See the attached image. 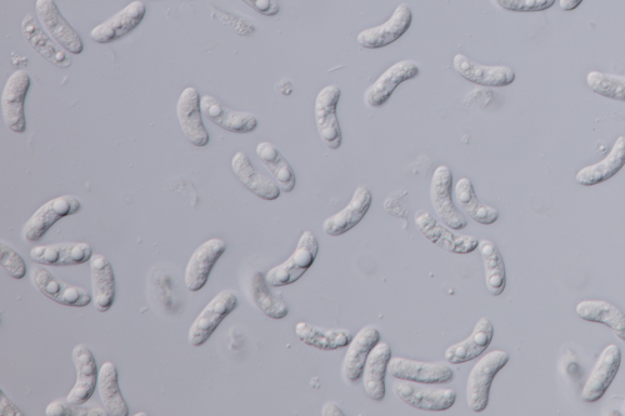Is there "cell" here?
<instances>
[{
  "instance_id": "d4e9b609",
  "label": "cell",
  "mask_w": 625,
  "mask_h": 416,
  "mask_svg": "<svg viewBox=\"0 0 625 416\" xmlns=\"http://www.w3.org/2000/svg\"><path fill=\"white\" fill-rule=\"evenodd\" d=\"M22 33L34 52L38 53L47 62L60 69L72 67V59L65 52V49L58 47V43L55 44V40L49 38V35L44 32L32 14L25 15L22 22Z\"/></svg>"
},
{
  "instance_id": "4316f807",
  "label": "cell",
  "mask_w": 625,
  "mask_h": 416,
  "mask_svg": "<svg viewBox=\"0 0 625 416\" xmlns=\"http://www.w3.org/2000/svg\"><path fill=\"white\" fill-rule=\"evenodd\" d=\"M392 359V350L387 343H378L370 352L365 363L363 372V387L365 393L374 402H383L387 388H385V377H387L388 365Z\"/></svg>"
},
{
  "instance_id": "5b68a950",
  "label": "cell",
  "mask_w": 625,
  "mask_h": 416,
  "mask_svg": "<svg viewBox=\"0 0 625 416\" xmlns=\"http://www.w3.org/2000/svg\"><path fill=\"white\" fill-rule=\"evenodd\" d=\"M424 385L400 380L393 385V392L404 404L423 412H445L457 402V393L453 389H434Z\"/></svg>"
},
{
  "instance_id": "6da1fadb",
  "label": "cell",
  "mask_w": 625,
  "mask_h": 416,
  "mask_svg": "<svg viewBox=\"0 0 625 416\" xmlns=\"http://www.w3.org/2000/svg\"><path fill=\"white\" fill-rule=\"evenodd\" d=\"M319 244L310 230H305L300 237L297 248L283 264L269 270L265 279L270 287L280 288L298 282L308 272L317 259Z\"/></svg>"
},
{
  "instance_id": "5bb4252c",
  "label": "cell",
  "mask_w": 625,
  "mask_h": 416,
  "mask_svg": "<svg viewBox=\"0 0 625 416\" xmlns=\"http://www.w3.org/2000/svg\"><path fill=\"white\" fill-rule=\"evenodd\" d=\"M620 363H622V353H620L618 345H608L600 354L587 383L584 385L582 392L584 402L595 403L603 398L610 384L617 377Z\"/></svg>"
},
{
  "instance_id": "f1b7e54d",
  "label": "cell",
  "mask_w": 625,
  "mask_h": 416,
  "mask_svg": "<svg viewBox=\"0 0 625 416\" xmlns=\"http://www.w3.org/2000/svg\"><path fill=\"white\" fill-rule=\"evenodd\" d=\"M92 272L93 303L99 313H107L115 299V275L112 264L103 254H93L89 260Z\"/></svg>"
},
{
  "instance_id": "ba28073f",
  "label": "cell",
  "mask_w": 625,
  "mask_h": 416,
  "mask_svg": "<svg viewBox=\"0 0 625 416\" xmlns=\"http://www.w3.org/2000/svg\"><path fill=\"white\" fill-rule=\"evenodd\" d=\"M453 174L447 165H440L434 170L432 184H430V200L440 222L453 230L467 228V220L455 207L452 198Z\"/></svg>"
},
{
  "instance_id": "ab89813d",
  "label": "cell",
  "mask_w": 625,
  "mask_h": 416,
  "mask_svg": "<svg viewBox=\"0 0 625 416\" xmlns=\"http://www.w3.org/2000/svg\"><path fill=\"white\" fill-rule=\"evenodd\" d=\"M47 416H105L109 415L107 410L100 408H84L82 405L70 404L68 402H53L45 409Z\"/></svg>"
},
{
  "instance_id": "7402d4cb",
  "label": "cell",
  "mask_w": 625,
  "mask_h": 416,
  "mask_svg": "<svg viewBox=\"0 0 625 416\" xmlns=\"http://www.w3.org/2000/svg\"><path fill=\"white\" fill-rule=\"evenodd\" d=\"M453 65L460 77L470 83L485 85V87H508L515 80L512 68L504 67V65L489 67V65L478 64L463 54L455 55Z\"/></svg>"
},
{
  "instance_id": "44dd1931",
  "label": "cell",
  "mask_w": 625,
  "mask_h": 416,
  "mask_svg": "<svg viewBox=\"0 0 625 416\" xmlns=\"http://www.w3.org/2000/svg\"><path fill=\"white\" fill-rule=\"evenodd\" d=\"M372 202V193L369 192V189L364 185H359L347 207L325 220L323 223L325 234L330 235V237H340V235L357 227L369 212Z\"/></svg>"
},
{
  "instance_id": "30bf717a",
  "label": "cell",
  "mask_w": 625,
  "mask_h": 416,
  "mask_svg": "<svg viewBox=\"0 0 625 416\" xmlns=\"http://www.w3.org/2000/svg\"><path fill=\"white\" fill-rule=\"evenodd\" d=\"M388 372L397 380L425 385L449 384L455 378L454 370L447 364L424 363L405 358L390 359Z\"/></svg>"
},
{
  "instance_id": "8992f818",
  "label": "cell",
  "mask_w": 625,
  "mask_h": 416,
  "mask_svg": "<svg viewBox=\"0 0 625 416\" xmlns=\"http://www.w3.org/2000/svg\"><path fill=\"white\" fill-rule=\"evenodd\" d=\"M342 95L338 85L332 84L323 88L315 99V124L320 140L330 150H337L342 145L343 134L337 117V108Z\"/></svg>"
},
{
  "instance_id": "f6af8a7d",
  "label": "cell",
  "mask_w": 625,
  "mask_h": 416,
  "mask_svg": "<svg viewBox=\"0 0 625 416\" xmlns=\"http://www.w3.org/2000/svg\"><path fill=\"white\" fill-rule=\"evenodd\" d=\"M582 3L583 0H559L560 9L564 10V12H572Z\"/></svg>"
},
{
  "instance_id": "e575fe53",
  "label": "cell",
  "mask_w": 625,
  "mask_h": 416,
  "mask_svg": "<svg viewBox=\"0 0 625 416\" xmlns=\"http://www.w3.org/2000/svg\"><path fill=\"white\" fill-rule=\"evenodd\" d=\"M98 389L100 399L110 416H128L129 408L120 393L118 370L112 362H107L99 369Z\"/></svg>"
},
{
  "instance_id": "277c9868",
  "label": "cell",
  "mask_w": 625,
  "mask_h": 416,
  "mask_svg": "<svg viewBox=\"0 0 625 416\" xmlns=\"http://www.w3.org/2000/svg\"><path fill=\"white\" fill-rule=\"evenodd\" d=\"M238 307L237 294L232 290H223L210 300L192 324L188 333V342L193 347H200L219 327L220 323Z\"/></svg>"
},
{
  "instance_id": "b9f144b4",
  "label": "cell",
  "mask_w": 625,
  "mask_h": 416,
  "mask_svg": "<svg viewBox=\"0 0 625 416\" xmlns=\"http://www.w3.org/2000/svg\"><path fill=\"white\" fill-rule=\"evenodd\" d=\"M242 2L265 17H275L280 10L279 4L275 0H242Z\"/></svg>"
},
{
  "instance_id": "3957f363",
  "label": "cell",
  "mask_w": 625,
  "mask_h": 416,
  "mask_svg": "<svg viewBox=\"0 0 625 416\" xmlns=\"http://www.w3.org/2000/svg\"><path fill=\"white\" fill-rule=\"evenodd\" d=\"M415 228L423 237L443 250L454 254H470L478 248L479 240L472 235L455 234L447 225L440 224L427 210L415 213Z\"/></svg>"
},
{
  "instance_id": "9a60e30c",
  "label": "cell",
  "mask_w": 625,
  "mask_h": 416,
  "mask_svg": "<svg viewBox=\"0 0 625 416\" xmlns=\"http://www.w3.org/2000/svg\"><path fill=\"white\" fill-rule=\"evenodd\" d=\"M227 250L224 240L213 238L195 250L185 268V287L190 292H199L207 284L214 265Z\"/></svg>"
},
{
  "instance_id": "ee69618b",
  "label": "cell",
  "mask_w": 625,
  "mask_h": 416,
  "mask_svg": "<svg viewBox=\"0 0 625 416\" xmlns=\"http://www.w3.org/2000/svg\"><path fill=\"white\" fill-rule=\"evenodd\" d=\"M323 416H344L342 409L338 407L337 404L333 402H328L323 405L322 408Z\"/></svg>"
},
{
  "instance_id": "cb8c5ba5",
  "label": "cell",
  "mask_w": 625,
  "mask_h": 416,
  "mask_svg": "<svg viewBox=\"0 0 625 416\" xmlns=\"http://www.w3.org/2000/svg\"><path fill=\"white\" fill-rule=\"evenodd\" d=\"M200 108L205 117L230 133H252L258 127V119L254 114L224 107L212 95H204L200 98Z\"/></svg>"
},
{
  "instance_id": "484cf974",
  "label": "cell",
  "mask_w": 625,
  "mask_h": 416,
  "mask_svg": "<svg viewBox=\"0 0 625 416\" xmlns=\"http://www.w3.org/2000/svg\"><path fill=\"white\" fill-rule=\"evenodd\" d=\"M494 338L493 324L487 318L478 320L473 333L463 342L449 347L445 352V359L450 364H464L472 362L482 355L492 344Z\"/></svg>"
},
{
  "instance_id": "836d02e7",
  "label": "cell",
  "mask_w": 625,
  "mask_h": 416,
  "mask_svg": "<svg viewBox=\"0 0 625 416\" xmlns=\"http://www.w3.org/2000/svg\"><path fill=\"white\" fill-rule=\"evenodd\" d=\"M478 248L484 265L485 285L490 294L499 297L507 287V270L502 254L497 245L487 239L480 240Z\"/></svg>"
},
{
  "instance_id": "7a4b0ae2",
  "label": "cell",
  "mask_w": 625,
  "mask_h": 416,
  "mask_svg": "<svg viewBox=\"0 0 625 416\" xmlns=\"http://www.w3.org/2000/svg\"><path fill=\"white\" fill-rule=\"evenodd\" d=\"M509 362V354L494 350L474 365L467 382V403L474 413H482L488 407L490 387L495 375Z\"/></svg>"
},
{
  "instance_id": "52a82bcc",
  "label": "cell",
  "mask_w": 625,
  "mask_h": 416,
  "mask_svg": "<svg viewBox=\"0 0 625 416\" xmlns=\"http://www.w3.org/2000/svg\"><path fill=\"white\" fill-rule=\"evenodd\" d=\"M82 209V203L73 195L49 200L40 207L32 218L23 227V237L27 242H38L58 220L77 214Z\"/></svg>"
},
{
  "instance_id": "d6986e66",
  "label": "cell",
  "mask_w": 625,
  "mask_h": 416,
  "mask_svg": "<svg viewBox=\"0 0 625 416\" xmlns=\"http://www.w3.org/2000/svg\"><path fill=\"white\" fill-rule=\"evenodd\" d=\"M72 357L78 377L68 394L67 402L83 405L93 397L95 387L98 385L99 370L92 350L87 345L78 344L74 347Z\"/></svg>"
},
{
  "instance_id": "7c38bea8",
  "label": "cell",
  "mask_w": 625,
  "mask_h": 416,
  "mask_svg": "<svg viewBox=\"0 0 625 416\" xmlns=\"http://www.w3.org/2000/svg\"><path fill=\"white\" fill-rule=\"evenodd\" d=\"M35 12L40 23L43 24L50 37L57 42L60 47L72 54H80L84 50V43L80 35L70 25L64 15L60 13L58 5L54 0H37L35 2Z\"/></svg>"
},
{
  "instance_id": "9c48e42d",
  "label": "cell",
  "mask_w": 625,
  "mask_h": 416,
  "mask_svg": "<svg viewBox=\"0 0 625 416\" xmlns=\"http://www.w3.org/2000/svg\"><path fill=\"white\" fill-rule=\"evenodd\" d=\"M29 74L25 70H15L4 85L2 93V114L4 124L14 133L22 134L27 130L25 120V99L29 92Z\"/></svg>"
},
{
  "instance_id": "2e32d148",
  "label": "cell",
  "mask_w": 625,
  "mask_h": 416,
  "mask_svg": "<svg viewBox=\"0 0 625 416\" xmlns=\"http://www.w3.org/2000/svg\"><path fill=\"white\" fill-rule=\"evenodd\" d=\"M418 64L413 60H400L380 75L364 94V102L369 108L378 109L388 102L394 90L407 80L417 77Z\"/></svg>"
},
{
  "instance_id": "8fae6325",
  "label": "cell",
  "mask_w": 625,
  "mask_h": 416,
  "mask_svg": "<svg viewBox=\"0 0 625 416\" xmlns=\"http://www.w3.org/2000/svg\"><path fill=\"white\" fill-rule=\"evenodd\" d=\"M30 278L39 293L65 307L84 308L93 302L88 290L62 282L45 268H34Z\"/></svg>"
},
{
  "instance_id": "ffe728a7",
  "label": "cell",
  "mask_w": 625,
  "mask_h": 416,
  "mask_svg": "<svg viewBox=\"0 0 625 416\" xmlns=\"http://www.w3.org/2000/svg\"><path fill=\"white\" fill-rule=\"evenodd\" d=\"M93 249L87 243H60L38 245L30 250L33 262L47 267H73L88 263Z\"/></svg>"
},
{
  "instance_id": "bcb514c9",
  "label": "cell",
  "mask_w": 625,
  "mask_h": 416,
  "mask_svg": "<svg viewBox=\"0 0 625 416\" xmlns=\"http://www.w3.org/2000/svg\"><path fill=\"white\" fill-rule=\"evenodd\" d=\"M139 415H147V414H145V413H138L137 416H139Z\"/></svg>"
},
{
  "instance_id": "e0dca14e",
  "label": "cell",
  "mask_w": 625,
  "mask_h": 416,
  "mask_svg": "<svg viewBox=\"0 0 625 416\" xmlns=\"http://www.w3.org/2000/svg\"><path fill=\"white\" fill-rule=\"evenodd\" d=\"M145 13H147V8H145L144 3L140 2V0H135V2L129 3L127 7L114 14L113 17L93 28L92 32H90V38L99 44L113 43L115 40H119L133 32L142 23Z\"/></svg>"
},
{
  "instance_id": "4dcf8cb0",
  "label": "cell",
  "mask_w": 625,
  "mask_h": 416,
  "mask_svg": "<svg viewBox=\"0 0 625 416\" xmlns=\"http://www.w3.org/2000/svg\"><path fill=\"white\" fill-rule=\"evenodd\" d=\"M575 313L585 322L607 325L625 342V314L614 304L604 300H583L575 307Z\"/></svg>"
},
{
  "instance_id": "1f68e13d",
  "label": "cell",
  "mask_w": 625,
  "mask_h": 416,
  "mask_svg": "<svg viewBox=\"0 0 625 416\" xmlns=\"http://www.w3.org/2000/svg\"><path fill=\"white\" fill-rule=\"evenodd\" d=\"M295 337L300 343L324 352L348 347L353 339L352 333L347 329H322L305 322L295 325Z\"/></svg>"
},
{
  "instance_id": "ac0fdd59",
  "label": "cell",
  "mask_w": 625,
  "mask_h": 416,
  "mask_svg": "<svg viewBox=\"0 0 625 416\" xmlns=\"http://www.w3.org/2000/svg\"><path fill=\"white\" fill-rule=\"evenodd\" d=\"M200 95L192 87L185 88L177 103V115L180 128L185 138L195 147H205L209 143V134L202 119Z\"/></svg>"
},
{
  "instance_id": "60d3db41",
  "label": "cell",
  "mask_w": 625,
  "mask_h": 416,
  "mask_svg": "<svg viewBox=\"0 0 625 416\" xmlns=\"http://www.w3.org/2000/svg\"><path fill=\"white\" fill-rule=\"evenodd\" d=\"M500 8L508 12L534 13L552 8L555 0H495Z\"/></svg>"
},
{
  "instance_id": "f546056e",
  "label": "cell",
  "mask_w": 625,
  "mask_h": 416,
  "mask_svg": "<svg viewBox=\"0 0 625 416\" xmlns=\"http://www.w3.org/2000/svg\"><path fill=\"white\" fill-rule=\"evenodd\" d=\"M625 165V137L615 140L612 150L602 162L580 169L575 180L583 187H593L613 178Z\"/></svg>"
},
{
  "instance_id": "74e56055",
  "label": "cell",
  "mask_w": 625,
  "mask_h": 416,
  "mask_svg": "<svg viewBox=\"0 0 625 416\" xmlns=\"http://www.w3.org/2000/svg\"><path fill=\"white\" fill-rule=\"evenodd\" d=\"M589 88L604 98L625 102V77L622 75L590 72L587 75Z\"/></svg>"
},
{
  "instance_id": "83f0119b",
  "label": "cell",
  "mask_w": 625,
  "mask_h": 416,
  "mask_svg": "<svg viewBox=\"0 0 625 416\" xmlns=\"http://www.w3.org/2000/svg\"><path fill=\"white\" fill-rule=\"evenodd\" d=\"M232 170L245 188L257 195L258 198L272 202V200L278 199L280 195V188L274 180L265 177L262 173L258 172L253 167L247 154L243 152L235 153L232 159Z\"/></svg>"
},
{
  "instance_id": "d590c367",
  "label": "cell",
  "mask_w": 625,
  "mask_h": 416,
  "mask_svg": "<svg viewBox=\"0 0 625 416\" xmlns=\"http://www.w3.org/2000/svg\"><path fill=\"white\" fill-rule=\"evenodd\" d=\"M455 200H457L459 208L474 222L490 225L497 222L499 218L497 209L480 202L477 194H475L473 184L468 178H462L455 184Z\"/></svg>"
},
{
  "instance_id": "d6a6232c",
  "label": "cell",
  "mask_w": 625,
  "mask_h": 416,
  "mask_svg": "<svg viewBox=\"0 0 625 416\" xmlns=\"http://www.w3.org/2000/svg\"><path fill=\"white\" fill-rule=\"evenodd\" d=\"M255 153L262 160L280 190L285 193L293 192L295 185H297V178H295L293 168L290 167L288 160L280 153V150L273 143L262 142L257 145Z\"/></svg>"
},
{
  "instance_id": "4fadbf2b",
  "label": "cell",
  "mask_w": 625,
  "mask_h": 416,
  "mask_svg": "<svg viewBox=\"0 0 625 416\" xmlns=\"http://www.w3.org/2000/svg\"><path fill=\"white\" fill-rule=\"evenodd\" d=\"M412 22V9L408 4H400L387 23L363 30L358 34L357 42L364 49L388 47L408 32Z\"/></svg>"
},
{
  "instance_id": "603a6c76",
  "label": "cell",
  "mask_w": 625,
  "mask_h": 416,
  "mask_svg": "<svg viewBox=\"0 0 625 416\" xmlns=\"http://www.w3.org/2000/svg\"><path fill=\"white\" fill-rule=\"evenodd\" d=\"M379 340V330L372 327V325H368V327L360 329L359 333L352 339V342L349 343L342 368L343 378L348 383H357L362 378L369 354L375 348V345L379 343Z\"/></svg>"
},
{
  "instance_id": "8d00e7d4",
  "label": "cell",
  "mask_w": 625,
  "mask_h": 416,
  "mask_svg": "<svg viewBox=\"0 0 625 416\" xmlns=\"http://www.w3.org/2000/svg\"><path fill=\"white\" fill-rule=\"evenodd\" d=\"M269 287L270 285L263 273L259 272L254 275L252 284H250V293H252L254 303L260 312L267 315L270 319H284L289 314V309L282 300L274 297Z\"/></svg>"
},
{
  "instance_id": "7bdbcfd3",
  "label": "cell",
  "mask_w": 625,
  "mask_h": 416,
  "mask_svg": "<svg viewBox=\"0 0 625 416\" xmlns=\"http://www.w3.org/2000/svg\"><path fill=\"white\" fill-rule=\"evenodd\" d=\"M0 409H2V415H23L19 412V409L15 407L12 400L5 397L2 392V400H0Z\"/></svg>"
},
{
  "instance_id": "f35d334b",
  "label": "cell",
  "mask_w": 625,
  "mask_h": 416,
  "mask_svg": "<svg viewBox=\"0 0 625 416\" xmlns=\"http://www.w3.org/2000/svg\"><path fill=\"white\" fill-rule=\"evenodd\" d=\"M0 264L10 277L20 280L27 274V264L17 250L10 247L4 240L0 243Z\"/></svg>"
}]
</instances>
